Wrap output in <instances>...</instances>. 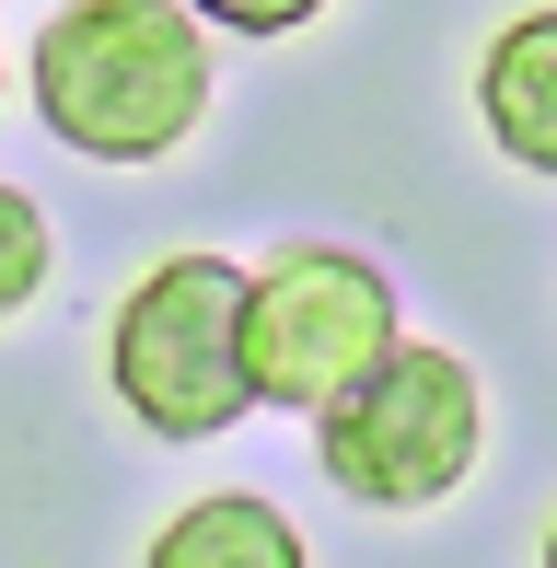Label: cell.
<instances>
[{
  "mask_svg": "<svg viewBox=\"0 0 557 568\" xmlns=\"http://www.w3.org/2000/svg\"><path fill=\"white\" fill-rule=\"evenodd\" d=\"M47 291V210L23 186H0V325Z\"/></svg>",
  "mask_w": 557,
  "mask_h": 568,
  "instance_id": "obj_7",
  "label": "cell"
},
{
  "mask_svg": "<svg viewBox=\"0 0 557 568\" xmlns=\"http://www.w3.org/2000/svg\"><path fill=\"white\" fill-rule=\"evenodd\" d=\"M395 348V278L348 244H278L244 267V383L256 406H325Z\"/></svg>",
  "mask_w": 557,
  "mask_h": 568,
  "instance_id": "obj_4",
  "label": "cell"
},
{
  "mask_svg": "<svg viewBox=\"0 0 557 568\" xmlns=\"http://www.w3.org/2000/svg\"><path fill=\"white\" fill-rule=\"evenodd\" d=\"M476 116H488V140L512 151L523 174H557V0H535V12H512L488 36V59H476Z\"/></svg>",
  "mask_w": 557,
  "mask_h": 568,
  "instance_id": "obj_5",
  "label": "cell"
},
{
  "mask_svg": "<svg viewBox=\"0 0 557 568\" xmlns=\"http://www.w3.org/2000/svg\"><path fill=\"white\" fill-rule=\"evenodd\" d=\"M546 568H557V534H546Z\"/></svg>",
  "mask_w": 557,
  "mask_h": 568,
  "instance_id": "obj_9",
  "label": "cell"
},
{
  "mask_svg": "<svg viewBox=\"0 0 557 568\" xmlns=\"http://www.w3.org/2000/svg\"><path fill=\"white\" fill-rule=\"evenodd\" d=\"M476 372L453 348H384L314 406V453L361 510H429L476 476Z\"/></svg>",
  "mask_w": 557,
  "mask_h": 568,
  "instance_id": "obj_3",
  "label": "cell"
},
{
  "mask_svg": "<svg viewBox=\"0 0 557 568\" xmlns=\"http://www.w3.org/2000/svg\"><path fill=\"white\" fill-rule=\"evenodd\" d=\"M151 568H302V534L278 523L267 499L221 487V499H186L163 534H151Z\"/></svg>",
  "mask_w": 557,
  "mask_h": 568,
  "instance_id": "obj_6",
  "label": "cell"
},
{
  "mask_svg": "<svg viewBox=\"0 0 557 568\" xmlns=\"http://www.w3.org/2000/svg\"><path fill=\"white\" fill-rule=\"evenodd\" d=\"M105 383L151 442H221L256 406L244 383V267L233 255H163L105 325Z\"/></svg>",
  "mask_w": 557,
  "mask_h": 568,
  "instance_id": "obj_2",
  "label": "cell"
},
{
  "mask_svg": "<svg viewBox=\"0 0 557 568\" xmlns=\"http://www.w3.org/2000/svg\"><path fill=\"white\" fill-rule=\"evenodd\" d=\"M23 93L93 163H163L210 116V36L186 0H70L47 12Z\"/></svg>",
  "mask_w": 557,
  "mask_h": 568,
  "instance_id": "obj_1",
  "label": "cell"
},
{
  "mask_svg": "<svg viewBox=\"0 0 557 568\" xmlns=\"http://www.w3.org/2000/svg\"><path fill=\"white\" fill-rule=\"evenodd\" d=\"M186 12H198V23H221V36H302L325 0H186Z\"/></svg>",
  "mask_w": 557,
  "mask_h": 568,
  "instance_id": "obj_8",
  "label": "cell"
}]
</instances>
